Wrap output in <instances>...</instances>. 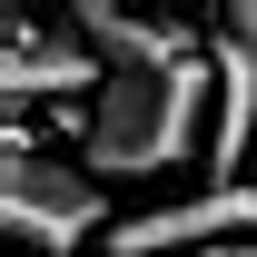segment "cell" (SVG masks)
I'll return each instance as SVG.
<instances>
[{
  "label": "cell",
  "mask_w": 257,
  "mask_h": 257,
  "mask_svg": "<svg viewBox=\"0 0 257 257\" xmlns=\"http://www.w3.org/2000/svg\"><path fill=\"white\" fill-rule=\"evenodd\" d=\"M218 99V69L208 60H178V69H109V89L79 109V159L89 178H159V168L198 159L208 149V109Z\"/></svg>",
  "instance_id": "obj_1"
},
{
  "label": "cell",
  "mask_w": 257,
  "mask_h": 257,
  "mask_svg": "<svg viewBox=\"0 0 257 257\" xmlns=\"http://www.w3.org/2000/svg\"><path fill=\"white\" fill-rule=\"evenodd\" d=\"M0 227H10V247L20 257H99L109 237H119V208H109V188H99L89 168L69 159H10L0 168Z\"/></svg>",
  "instance_id": "obj_2"
},
{
  "label": "cell",
  "mask_w": 257,
  "mask_h": 257,
  "mask_svg": "<svg viewBox=\"0 0 257 257\" xmlns=\"http://www.w3.org/2000/svg\"><path fill=\"white\" fill-rule=\"evenodd\" d=\"M237 237H257V178L247 188H198L178 208H139V218H119L109 247L119 257H208V247H237Z\"/></svg>",
  "instance_id": "obj_3"
},
{
  "label": "cell",
  "mask_w": 257,
  "mask_h": 257,
  "mask_svg": "<svg viewBox=\"0 0 257 257\" xmlns=\"http://www.w3.org/2000/svg\"><path fill=\"white\" fill-rule=\"evenodd\" d=\"M69 30L89 40L109 69H178V60H208V30L198 20H168V10H119V0H79Z\"/></svg>",
  "instance_id": "obj_4"
},
{
  "label": "cell",
  "mask_w": 257,
  "mask_h": 257,
  "mask_svg": "<svg viewBox=\"0 0 257 257\" xmlns=\"http://www.w3.org/2000/svg\"><path fill=\"white\" fill-rule=\"evenodd\" d=\"M0 89H10V119H30L40 99H79V89H109V60L79 50V30H50L40 40L30 20H10V60H0Z\"/></svg>",
  "instance_id": "obj_5"
},
{
  "label": "cell",
  "mask_w": 257,
  "mask_h": 257,
  "mask_svg": "<svg viewBox=\"0 0 257 257\" xmlns=\"http://www.w3.org/2000/svg\"><path fill=\"white\" fill-rule=\"evenodd\" d=\"M208 69H218V119H208V188H247L237 168L257 149V40L247 30H208Z\"/></svg>",
  "instance_id": "obj_6"
},
{
  "label": "cell",
  "mask_w": 257,
  "mask_h": 257,
  "mask_svg": "<svg viewBox=\"0 0 257 257\" xmlns=\"http://www.w3.org/2000/svg\"><path fill=\"white\" fill-rule=\"evenodd\" d=\"M99 257H119V247H99Z\"/></svg>",
  "instance_id": "obj_7"
}]
</instances>
